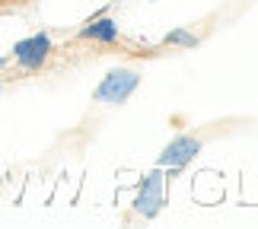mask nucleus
<instances>
[{
  "label": "nucleus",
  "instance_id": "nucleus-1",
  "mask_svg": "<svg viewBox=\"0 0 258 229\" xmlns=\"http://www.w3.org/2000/svg\"><path fill=\"white\" fill-rule=\"evenodd\" d=\"M137 83H141V77L134 70H112L102 80V86L96 89V99L99 102H124L137 89Z\"/></svg>",
  "mask_w": 258,
  "mask_h": 229
},
{
  "label": "nucleus",
  "instance_id": "nucleus-2",
  "mask_svg": "<svg viewBox=\"0 0 258 229\" xmlns=\"http://www.w3.org/2000/svg\"><path fill=\"white\" fill-rule=\"evenodd\" d=\"M160 207H163V172L156 169V172H150L144 178V188L134 201V210L144 213V216H156Z\"/></svg>",
  "mask_w": 258,
  "mask_h": 229
},
{
  "label": "nucleus",
  "instance_id": "nucleus-3",
  "mask_svg": "<svg viewBox=\"0 0 258 229\" xmlns=\"http://www.w3.org/2000/svg\"><path fill=\"white\" fill-rule=\"evenodd\" d=\"M198 150H201V143H198V140H191V137H178V140H172V143L163 150L160 166L178 169V166H185L188 159H195V153H198Z\"/></svg>",
  "mask_w": 258,
  "mask_h": 229
},
{
  "label": "nucleus",
  "instance_id": "nucleus-4",
  "mask_svg": "<svg viewBox=\"0 0 258 229\" xmlns=\"http://www.w3.org/2000/svg\"><path fill=\"white\" fill-rule=\"evenodd\" d=\"M48 48H51L48 35H32V38H26V42L16 45V61L23 67H38L48 57Z\"/></svg>",
  "mask_w": 258,
  "mask_h": 229
},
{
  "label": "nucleus",
  "instance_id": "nucleus-5",
  "mask_svg": "<svg viewBox=\"0 0 258 229\" xmlns=\"http://www.w3.org/2000/svg\"><path fill=\"white\" fill-rule=\"evenodd\" d=\"M83 35L86 38H99V42H115V38H118V26L112 23V19H99V23L83 29Z\"/></svg>",
  "mask_w": 258,
  "mask_h": 229
},
{
  "label": "nucleus",
  "instance_id": "nucleus-6",
  "mask_svg": "<svg viewBox=\"0 0 258 229\" xmlns=\"http://www.w3.org/2000/svg\"><path fill=\"white\" fill-rule=\"evenodd\" d=\"M169 42H182V45H195V38L188 35V32H172L169 35Z\"/></svg>",
  "mask_w": 258,
  "mask_h": 229
}]
</instances>
